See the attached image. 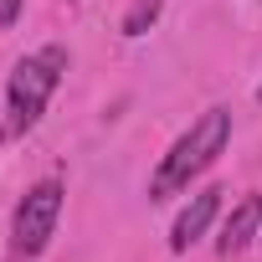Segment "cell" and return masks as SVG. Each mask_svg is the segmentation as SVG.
Here are the masks:
<instances>
[{
  "label": "cell",
  "instance_id": "cell-1",
  "mask_svg": "<svg viewBox=\"0 0 262 262\" xmlns=\"http://www.w3.org/2000/svg\"><path fill=\"white\" fill-rule=\"evenodd\" d=\"M226 139H231V113H226V108H206L185 134L170 144V155L160 160V170H155V180H149V201L180 195V190L226 149Z\"/></svg>",
  "mask_w": 262,
  "mask_h": 262
},
{
  "label": "cell",
  "instance_id": "cell-2",
  "mask_svg": "<svg viewBox=\"0 0 262 262\" xmlns=\"http://www.w3.org/2000/svg\"><path fill=\"white\" fill-rule=\"evenodd\" d=\"M62 77H67V47H41V52H31V57H21L11 67V82H6V108H11L6 134H26V128L47 113V103H52Z\"/></svg>",
  "mask_w": 262,
  "mask_h": 262
},
{
  "label": "cell",
  "instance_id": "cell-3",
  "mask_svg": "<svg viewBox=\"0 0 262 262\" xmlns=\"http://www.w3.org/2000/svg\"><path fill=\"white\" fill-rule=\"evenodd\" d=\"M62 180H36L21 206H16V221H11V252L16 257H41L52 231H57V216H62Z\"/></svg>",
  "mask_w": 262,
  "mask_h": 262
},
{
  "label": "cell",
  "instance_id": "cell-4",
  "mask_svg": "<svg viewBox=\"0 0 262 262\" xmlns=\"http://www.w3.org/2000/svg\"><path fill=\"white\" fill-rule=\"evenodd\" d=\"M221 185H206V190H195L190 195V206L175 216V226H170V252H190L201 236H206V226L221 216Z\"/></svg>",
  "mask_w": 262,
  "mask_h": 262
},
{
  "label": "cell",
  "instance_id": "cell-5",
  "mask_svg": "<svg viewBox=\"0 0 262 262\" xmlns=\"http://www.w3.org/2000/svg\"><path fill=\"white\" fill-rule=\"evenodd\" d=\"M257 231H262V195H242L236 206H231V216L221 221V236H216V252L231 262L236 252H247L252 242H257Z\"/></svg>",
  "mask_w": 262,
  "mask_h": 262
},
{
  "label": "cell",
  "instance_id": "cell-6",
  "mask_svg": "<svg viewBox=\"0 0 262 262\" xmlns=\"http://www.w3.org/2000/svg\"><path fill=\"white\" fill-rule=\"evenodd\" d=\"M160 21V0H134V11L123 16V36H144Z\"/></svg>",
  "mask_w": 262,
  "mask_h": 262
},
{
  "label": "cell",
  "instance_id": "cell-7",
  "mask_svg": "<svg viewBox=\"0 0 262 262\" xmlns=\"http://www.w3.org/2000/svg\"><path fill=\"white\" fill-rule=\"evenodd\" d=\"M16 16H21V0H0V31H6Z\"/></svg>",
  "mask_w": 262,
  "mask_h": 262
},
{
  "label": "cell",
  "instance_id": "cell-8",
  "mask_svg": "<svg viewBox=\"0 0 262 262\" xmlns=\"http://www.w3.org/2000/svg\"><path fill=\"white\" fill-rule=\"evenodd\" d=\"M257 103H262V88H257Z\"/></svg>",
  "mask_w": 262,
  "mask_h": 262
},
{
  "label": "cell",
  "instance_id": "cell-9",
  "mask_svg": "<svg viewBox=\"0 0 262 262\" xmlns=\"http://www.w3.org/2000/svg\"><path fill=\"white\" fill-rule=\"evenodd\" d=\"M257 242H262V231H257Z\"/></svg>",
  "mask_w": 262,
  "mask_h": 262
}]
</instances>
